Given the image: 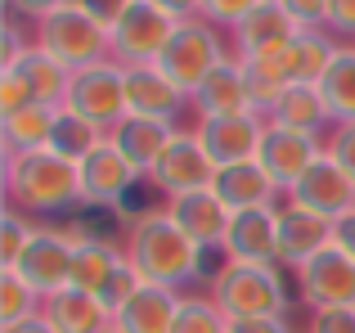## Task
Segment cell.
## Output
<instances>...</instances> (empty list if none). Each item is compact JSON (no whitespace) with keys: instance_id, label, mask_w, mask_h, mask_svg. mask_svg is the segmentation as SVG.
<instances>
[{"instance_id":"obj_1","label":"cell","mask_w":355,"mask_h":333,"mask_svg":"<svg viewBox=\"0 0 355 333\" xmlns=\"http://www.w3.org/2000/svg\"><path fill=\"white\" fill-rule=\"evenodd\" d=\"M121 253H126V266L139 275V284H162V289H175V293L189 280H198L202 271V248L189 234H180V225L162 207L135 212L126 221Z\"/></svg>"},{"instance_id":"obj_2","label":"cell","mask_w":355,"mask_h":333,"mask_svg":"<svg viewBox=\"0 0 355 333\" xmlns=\"http://www.w3.org/2000/svg\"><path fill=\"white\" fill-rule=\"evenodd\" d=\"M5 194L9 207L27 216H77L81 203V171L77 162L59 158L54 149H32V153H5Z\"/></svg>"},{"instance_id":"obj_3","label":"cell","mask_w":355,"mask_h":333,"mask_svg":"<svg viewBox=\"0 0 355 333\" xmlns=\"http://www.w3.org/2000/svg\"><path fill=\"white\" fill-rule=\"evenodd\" d=\"M211 298L230 320H288V284L279 266L230 262L211 284Z\"/></svg>"},{"instance_id":"obj_4","label":"cell","mask_w":355,"mask_h":333,"mask_svg":"<svg viewBox=\"0 0 355 333\" xmlns=\"http://www.w3.org/2000/svg\"><path fill=\"white\" fill-rule=\"evenodd\" d=\"M32 41L50 54L54 63H63L68 72L95 68V63L113 59V41H108V27L95 23L77 0H68L63 9H54L50 18L32 27Z\"/></svg>"},{"instance_id":"obj_5","label":"cell","mask_w":355,"mask_h":333,"mask_svg":"<svg viewBox=\"0 0 355 333\" xmlns=\"http://www.w3.org/2000/svg\"><path fill=\"white\" fill-rule=\"evenodd\" d=\"M230 54H234L230 32H220L207 18H189V23H175L166 50L157 54V68H162L184 95H193V90L202 86V77H207L216 63H225Z\"/></svg>"},{"instance_id":"obj_6","label":"cell","mask_w":355,"mask_h":333,"mask_svg":"<svg viewBox=\"0 0 355 333\" xmlns=\"http://www.w3.org/2000/svg\"><path fill=\"white\" fill-rule=\"evenodd\" d=\"M63 108H72V113H81L86 122L113 131L121 117L130 113L126 108V68H121L117 59H104V63H95V68L72 72L68 104Z\"/></svg>"},{"instance_id":"obj_7","label":"cell","mask_w":355,"mask_h":333,"mask_svg":"<svg viewBox=\"0 0 355 333\" xmlns=\"http://www.w3.org/2000/svg\"><path fill=\"white\" fill-rule=\"evenodd\" d=\"M175 32V18L162 14L153 0H130L126 14L113 23L108 41H113V59L121 68H135V63H157V54L166 50Z\"/></svg>"},{"instance_id":"obj_8","label":"cell","mask_w":355,"mask_h":333,"mask_svg":"<svg viewBox=\"0 0 355 333\" xmlns=\"http://www.w3.org/2000/svg\"><path fill=\"white\" fill-rule=\"evenodd\" d=\"M216 171H220V166L207 158V149H202V140L193 135V126H180V131H175V140L166 144V153L157 158L148 185H153L162 198H175V194L211 189Z\"/></svg>"},{"instance_id":"obj_9","label":"cell","mask_w":355,"mask_h":333,"mask_svg":"<svg viewBox=\"0 0 355 333\" xmlns=\"http://www.w3.org/2000/svg\"><path fill=\"white\" fill-rule=\"evenodd\" d=\"M72 253H77V244H72L63 230H45L36 225L32 244H27V253L18 257V280L27 284V289H36L41 298H54V293H63L72 284Z\"/></svg>"},{"instance_id":"obj_10","label":"cell","mask_w":355,"mask_h":333,"mask_svg":"<svg viewBox=\"0 0 355 333\" xmlns=\"http://www.w3.org/2000/svg\"><path fill=\"white\" fill-rule=\"evenodd\" d=\"M324 153V140L320 135H302V131H288V126H266L261 135V149H257V162L266 166V176L275 180L279 194H293V185L311 171V162Z\"/></svg>"},{"instance_id":"obj_11","label":"cell","mask_w":355,"mask_h":333,"mask_svg":"<svg viewBox=\"0 0 355 333\" xmlns=\"http://www.w3.org/2000/svg\"><path fill=\"white\" fill-rule=\"evenodd\" d=\"M77 171H81V203L95 207V212H117L121 198L135 189V180H144L135 166L121 158V149H117L113 140L99 144V149L77 166Z\"/></svg>"},{"instance_id":"obj_12","label":"cell","mask_w":355,"mask_h":333,"mask_svg":"<svg viewBox=\"0 0 355 333\" xmlns=\"http://www.w3.org/2000/svg\"><path fill=\"white\" fill-rule=\"evenodd\" d=\"M297 293L311 311L324 307H355V262L342 248H324L320 257L297 271Z\"/></svg>"},{"instance_id":"obj_13","label":"cell","mask_w":355,"mask_h":333,"mask_svg":"<svg viewBox=\"0 0 355 333\" xmlns=\"http://www.w3.org/2000/svg\"><path fill=\"white\" fill-rule=\"evenodd\" d=\"M288 203H297V207L315 212V216H324V221H342L347 212H355V180L329 158V153H320V158L311 162V171L293 185Z\"/></svg>"},{"instance_id":"obj_14","label":"cell","mask_w":355,"mask_h":333,"mask_svg":"<svg viewBox=\"0 0 355 333\" xmlns=\"http://www.w3.org/2000/svg\"><path fill=\"white\" fill-rule=\"evenodd\" d=\"M126 108H130V117L180 126V113L193 104L157 63H135V68H126Z\"/></svg>"},{"instance_id":"obj_15","label":"cell","mask_w":355,"mask_h":333,"mask_svg":"<svg viewBox=\"0 0 355 333\" xmlns=\"http://www.w3.org/2000/svg\"><path fill=\"white\" fill-rule=\"evenodd\" d=\"M266 117L257 113H239V117H198L193 135L202 140L207 158L216 166H234V162H252L261 149V135H266Z\"/></svg>"},{"instance_id":"obj_16","label":"cell","mask_w":355,"mask_h":333,"mask_svg":"<svg viewBox=\"0 0 355 333\" xmlns=\"http://www.w3.org/2000/svg\"><path fill=\"white\" fill-rule=\"evenodd\" d=\"M225 257L230 262H252V266H279V203L230 212Z\"/></svg>"},{"instance_id":"obj_17","label":"cell","mask_w":355,"mask_h":333,"mask_svg":"<svg viewBox=\"0 0 355 333\" xmlns=\"http://www.w3.org/2000/svg\"><path fill=\"white\" fill-rule=\"evenodd\" d=\"M333 248V221L315 216V212L297 207V203H279V266L302 271L311 257Z\"/></svg>"},{"instance_id":"obj_18","label":"cell","mask_w":355,"mask_h":333,"mask_svg":"<svg viewBox=\"0 0 355 333\" xmlns=\"http://www.w3.org/2000/svg\"><path fill=\"white\" fill-rule=\"evenodd\" d=\"M162 212L180 225V234H189L198 248H225V230H230V207L216 198V189H193V194H175L162 203Z\"/></svg>"},{"instance_id":"obj_19","label":"cell","mask_w":355,"mask_h":333,"mask_svg":"<svg viewBox=\"0 0 355 333\" xmlns=\"http://www.w3.org/2000/svg\"><path fill=\"white\" fill-rule=\"evenodd\" d=\"M302 32V27L293 23V14H288L279 0H261L257 9H252L243 23L230 27V45H234L239 59H257V54H275L284 50L293 36Z\"/></svg>"},{"instance_id":"obj_20","label":"cell","mask_w":355,"mask_h":333,"mask_svg":"<svg viewBox=\"0 0 355 333\" xmlns=\"http://www.w3.org/2000/svg\"><path fill=\"white\" fill-rule=\"evenodd\" d=\"M126 253H121V239H86L72 253V289L90 293V298L108 302V293L121 284L126 275Z\"/></svg>"},{"instance_id":"obj_21","label":"cell","mask_w":355,"mask_h":333,"mask_svg":"<svg viewBox=\"0 0 355 333\" xmlns=\"http://www.w3.org/2000/svg\"><path fill=\"white\" fill-rule=\"evenodd\" d=\"M193 113L198 117H239V113H252V99H248V72H243V59L230 54L225 63L202 77V86L189 95Z\"/></svg>"},{"instance_id":"obj_22","label":"cell","mask_w":355,"mask_h":333,"mask_svg":"<svg viewBox=\"0 0 355 333\" xmlns=\"http://www.w3.org/2000/svg\"><path fill=\"white\" fill-rule=\"evenodd\" d=\"M338 50L342 45H338L333 32H324V27H302V32L279 50V68H284L288 86H320L324 72L338 59Z\"/></svg>"},{"instance_id":"obj_23","label":"cell","mask_w":355,"mask_h":333,"mask_svg":"<svg viewBox=\"0 0 355 333\" xmlns=\"http://www.w3.org/2000/svg\"><path fill=\"white\" fill-rule=\"evenodd\" d=\"M180 298L184 293L162 289V284H135V293L113 311V329H121V333H171Z\"/></svg>"},{"instance_id":"obj_24","label":"cell","mask_w":355,"mask_h":333,"mask_svg":"<svg viewBox=\"0 0 355 333\" xmlns=\"http://www.w3.org/2000/svg\"><path fill=\"white\" fill-rule=\"evenodd\" d=\"M175 131L180 126H166V122H148V117H121V122L108 131V140L121 149V158H126L130 166H135L139 176H153V166H157V158L166 153V144L175 140Z\"/></svg>"},{"instance_id":"obj_25","label":"cell","mask_w":355,"mask_h":333,"mask_svg":"<svg viewBox=\"0 0 355 333\" xmlns=\"http://www.w3.org/2000/svg\"><path fill=\"white\" fill-rule=\"evenodd\" d=\"M211 189H216V198L225 203L230 212H248V207H270V203H279L275 180L266 176V166H261L257 158L220 166L216 180H211Z\"/></svg>"},{"instance_id":"obj_26","label":"cell","mask_w":355,"mask_h":333,"mask_svg":"<svg viewBox=\"0 0 355 333\" xmlns=\"http://www.w3.org/2000/svg\"><path fill=\"white\" fill-rule=\"evenodd\" d=\"M270 122L288 126V131H302V135H320V140L333 131V113H329V99H324L320 86H288L279 95Z\"/></svg>"},{"instance_id":"obj_27","label":"cell","mask_w":355,"mask_h":333,"mask_svg":"<svg viewBox=\"0 0 355 333\" xmlns=\"http://www.w3.org/2000/svg\"><path fill=\"white\" fill-rule=\"evenodd\" d=\"M5 68H14L18 77H23V86L32 90V99H36L41 108H63V104H68L72 72L63 68V63H54V59H50V54H45L36 41H32V50H27L23 59L5 63Z\"/></svg>"},{"instance_id":"obj_28","label":"cell","mask_w":355,"mask_h":333,"mask_svg":"<svg viewBox=\"0 0 355 333\" xmlns=\"http://www.w3.org/2000/svg\"><path fill=\"white\" fill-rule=\"evenodd\" d=\"M45 320H50L59 333H104L113 325V316H108V307L99 298H90V293L81 289H63L54 293V298H45Z\"/></svg>"},{"instance_id":"obj_29","label":"cell","mask_w":355,"mask_h":333,"mask_svg":"<svg viewBox=\"0 0 355 333\" xmlns=\"http://www.w3.org/2000/svg\"><path fill=\"white\" fill-rule=\"evenodd\" d=\"M108 140V131L104 126H95V122H86L81 113H72V108H59L54 113V126H50V144L45 149H54L59 158H68V162H86L90 153L99 149V144Z\"/></svg>"},{"instance_id":"obj_30","label":"cell","mask_w":355,"mask_h":333,"mask_svg":"<svg viewBox=\"0 0 355 333\" xmlns=\"http://www.w3.org/2000/svg\"><path fill=\"white\" fill-rule=\"evenodd\" d=\"M54 113H59V108H41V104L18 108V113H5V117H0V140H5V153L45 149V144H50Z\"/></svg>"},{"instance_id":"obj_31","label":"cell","mask_w":355,"mask_h":333,"mask_svg":"<svg viewBox=\"0 0 355 333\" xmlns=\"http://www.w3.org/2000/svg\"><path fill=\"white\" fill-rule=\"evenodd\" d=\"M324 99H329L333 122H355V45H342L333 68L320 81Z\"/></svg>"},{"instance_id":"obj_32","label":"cell","mask_w":355,"mask_h":333,"mask_svg":"<svg viewBox=\"0 0 355 333\" xmlns=\"http://www.w3.org/2000/svg\"><path fill=\"white\" fill-rule=\"evenodd\" d=\"M171 333H230V316L216 307L211 293L207 298H202V293H184Z\"/></svg>"},{"instance_id":"obj_33","label":"cell","mask_w":355,"mask_h":333,"mask_svg":"<svg viewBox=\"0 0 355 333\" xmlns=\"http://www.w3.org/2000/svg\"><path fill=\"white\" fill-rule=\"evenodd\" d=\"M45 311V298L18 280V271H0V325H18Z\"/></svg>"},{"instance_id":"obj_34","label":"cell","mask_w":355,"mask_h":333,"mask_svg":"<svg viewBox=\"0 0 355 333\" xmlns=\"http://www.w3.org/2000/svg\"><path fill=\"white\" fill-rule=\"evenodd\" d=\"M32 234H36V225L27 221V212L5 207V216H0V271H14L18 257L32 244Z\"/></svg>"},{"instance_id":"obj_35","label":"cell","mask_w":355,"mask_h":333,"mask_svg":"<svg viewBox=\"0 0 355 333\" xmlns=\"http://www.w3.org/2000/svg\"><path fill=\"white\" fill-rule=\"evenodd\" d=\"M324 153L355 180V122H333V131L324 135Z\"/></svg>"},{"instance_id":"obj_36","label":"cell","mask_w":355,"mask_h":333,"mask_svg":"<svg viewBox=\"0 0 355 333\" xmlns=\"http://www.w3.org/2000/svg\"><path fill=\"white\" fill-rule=\"evenodd\" d=\"M261 0H202L198 5V18H207V23H216L220 32H230L234 23H243V18L257 9Z\"/></svg>"},{"instance_id":"obj_37","label":"cell","mask_w":355,"mask_h":333,"mask_svg":"<svg viewBox=\"0 0 355 333\" xmlns=\"http://www.w3.org/2000/svg\"><path fill=\"white\" fill-rule=\"evenodd\" d=\"M32 90L23 86V77H18L14 68H0V117L5 113H18V108H32Z\"/></svg>"},{"instance_id":"obj_38","label":"cell","mask_w":355,"mask_h":333,"mask_svg":"<svg viewBox=\"0 0 355 333\" xmlns=\"http://www.w3.org/2000/svg\"><path fill=\"white\" fill-rule=\"evenodd\" d=\"M306 333H355V307L311 311V329H306Z\"/></svg>"},{"instance_id":"obj_39","label":"cell","mask_w":355,"mask_h":333,"mask_svg":"<svg viewBox=\"0 0 355 333\" xmlns=\"http://www.w3.org/2000/svg\"><path fill=\"white\" fill-rule=\"evenodd\" d=\"M279 5L293 14L297 27H324V18H329V0H279Z\"/></svg>"},{"instance_id":"obj_40","label":"cell","mask_w":355,"mask_h":333,"mask_svg":"<svg viewBox=\"0 0 355 333\" xmlns=\"http://www.w3.org/2000/svg\"><path fill=\"white\" fill-rule=\"evenodd\" d=\"M324 32L355 41V0H329V18H324Z\"/></svg>"},{"instance_id":"obj_41","label":"cell","mask_w":355,"mask_h":333,"mask_svg":"<svg viewBox=\"0 0 355 333\" xmlns=\"http://www.w3.org/2000/svg\"><path fill=\"white\" fill-rule=\"evenodd\" d=\"M63 5H68V0H5L9 14L23 18V23H32V27L41 23V18H50L54 9H63Z\"/></svg>"},{"instance_id":"obj_42","label":"cell","mask_w":355,"mask_h":333,"mask_svg":"<svg viewBox=\"0 0 355 333\" xmlns=\"http://www.w3.org/2000/svg\"><path fill=\"white\" fill-rule=\"evenodd\" d=\"M77 5L86 9V14L95 18V23H104L108 32H113V23H117L121 14H126V5H130V0H77Z\"/></svg>"},{"instance_id":"obj_43","label":"cell","mask_w":355,"mask_h":333,"mask_svg":"<svg viewBox=\"0 0 355 333\" xmlns=\"http://www.w3.org/2000/svg\"><path fill=\"white\" fill-rule=\"evenodd\" d=\"M333 248H342L355 262V212H347L342 221H333Z\"/></svg>"},{"instance_id":"obj_44","label":"cell","mask_w":355,"mask_h":333,"mask_svg":"<svg viewBox=\"0 0 355 333\" xmlns=\"http://www.w3.org/2000/svg\"><path fill=\"white\" fill-rule=\"evenodd\" d=\"M230 333H293L288 320H230Z\"/></svg>"},{"instance_id":"obj_45","label":"cell","mask_w":355,"mask_h":333,"mask_svg":"<svg viewBox=\"0 0 355 333\" xmlns=\"http://www.w3.org/2000/svg\"><path fill=\"white\" fill-rule=\"evenodd\" d=\"M162 14H171L175 23H189V18H198V5L202 0H153Z\"/></svg>"},{"instance_id":"obj_46","label":"cell","mask_w":355,"mask_h":333,"mask_svg":"<svg viewBox=\"0 0 355 333\" xmlns=\"http://www.w3.org/2000/svg\"><path fill=\"white\" fill-rule=\"evenodd\" d=\"M0 333H59V329H54L50 320H45V311H41V316L18 320V325H0Z\"/></svg>"},{"instance_id":"obj_47","label":"cell","mask_w":355,"mask_h":333,"mask_svg":"<svg viewBox=\"0 0 355 333\" xmlns=\"http://www.w3.org/2000/svg\"><path fill=\"white\" fill-rule=\"evenodd\" d=\"M104 333H121V329H113V325H108V329H104Z\"/></svg>"}]
</instances>
